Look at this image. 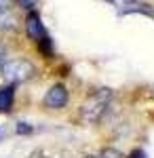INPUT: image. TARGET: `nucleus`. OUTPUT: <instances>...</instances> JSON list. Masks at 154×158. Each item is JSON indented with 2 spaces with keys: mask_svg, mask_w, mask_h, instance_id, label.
<instances>
[{
  "mask_svg": "<svg viewBox=\"0 0 154 158\" xmlns=\"http://www.w3.org/2000/svg\"><path fill=\"white\" fill-rule=\"evenodd\" d=\"M2 78L6 80V85H19V82H28L36 76V65L32 59L28 57H15L9 59L2 68Z\"/></svg>",
  "mask_w": 154,
  "mask_h": 158,
  "instance_id": "f257e3e1",
  "label": "nucleus"
},
{
  "mask_svg": "<svg viewBox=\"0 0 154 158\" xmlns=\"http://www.w3.org/2000/svg\"><path fill=\"white\" fill-rule=\"evenodd\" d=\"M110 97H112V93H110L108 89H99V91L91 93V95L83 101V106H80V120L89 122V124L97 122L104 116L108 103H110Z\"/></svg>",
  "mask_w": 154,
  "mask_h": 158,
  "instance_id": "f03ea898",
  "label": "nucleus"
},
{
  "mask_svg": "<svg viewBox=\"0 0 154 158\" xmlns=\"http://www.w3.org/2000/svg\"><path fill=\"white\" fill-rule=\"evenodd\" d=\"M68 99H70V93H68L66 86L63 85H53L47 93H45L42 106L49 108V110H61V108H66Z\"/></svg>",
  "mask_w": 154,
  "mask_h": 158,
  "instance_id": "7ed1b4c3",
  "label": "nucleus"
},
{
  "mask_svg": "<svg viewBox=\"0 0 154 158\" xmlns=\"http://www.w3.org/2000/svg\"><path fill=\"white\" fill-rule=\"evenodd\" d=\"M24 27H25L28 38H30L32 42H40L42 38L47 36V30H45V25H42V19H40V15L34 13V11H30L28 15H25Z\"/></svg>",
  "mask_w": 154,
  "mask_h": 158,
  "instance_id": "20e7f679",
  "label": "nucleus"
},
{
  "mask_svg": "<svg viewBox=\"0 0 154 158\" xmlns=\"http://www.w3.org/2000/svg\"><path fill=\"white\" fill-rule=\"evenodd\" d=\"M19 30V17L15 15L13 9L9 11H0V34L6 36V34H13Z\"/></svg>",
  "mask_w": 154,
  "mask_h": 158,
  "instance_id": "39448f33",
  "label": "nucleus"
},
{
  "mask_svg": "<svg viewBox=\"0 0 154 158\" xmlns=\"http://www.w3.org/2000/svg\"><path fill=\"white\" fill-rule=\"evenodd\" d=\"M15 103V85L0 86V112H11Z\"/></svg>",
  "mask_w": 154,
  "mask_h": 158,
  "instance_id": "423d86ee",
  "label": "nucleus"
},
{
  "mask_svg": "<svg viewBox=\"0 0 154 158\" xmlns=\"http://www.w3.org/2000/svg\"><path fill=\"white\" fill-rule=\"evenodd\" d=\"M6 61H9V49L0 42V72H2V68H4Z\"/></svg>",
  "mask_w": 154,
  "mask_h": 158,
  "instance_id": "0eeeda50",
  "label": "nucleus"
},
{
  "mask_svg": "<svg viewBox=\"0 0 154 158\" xmlns=\"http://www.w3.org/2000/svg\"><path fill=\"white\" fill-rule=\"evenodd\" d=\"M99 158H122V154L116 152V150H112V148H108V150H104V152L99 154Z\"/></svg>",
  "mask_w": 154,
  "mask_h": 158,
  "instance_id": "6e6552de",
  "label": "nucleus"
},
{
  "mask_svg": "<svg viewBox=\"0 0 154 158\" xmlns=\"http://www.w3.org/2000/svg\"><path fill=\"white\" fill-rule=\"evenodd\" d=\"M17 4V0H0V11H9Z\"/></svg>",
  "mask_w": 154,
  "mask_h": 158,
  "instance_id": "1a4fd4ad",
  "label": "nucleus"
}]
</instances>
